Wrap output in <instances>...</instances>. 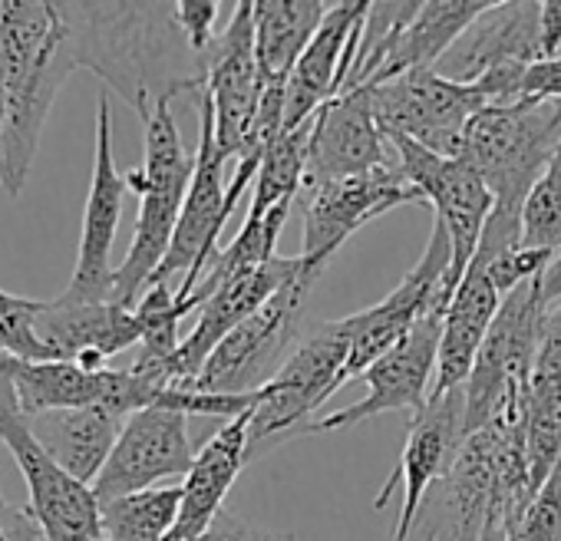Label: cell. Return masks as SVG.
<instances>
[{
	"mask_svg": "<svg viewBox=\"0 0 561 541\" xmlns=\"http://www.w3.org/2000/svg\"><path fill=\"white\" fill-rule=\"evenodd\" d=\"M77 70L96 73L146 123L156 106L208 83V54H198L175 4H57Z\"/></svg>",
	"mask_w": 561,
	"mask_h": 541,
	"instance_id": "6da1fadb",
	"label": "cell"
},
{
	"mask_svg": "<svg viewBox=\"0 0 561 541\" xmlns=\"http://www.w3.org/2000/svg\"><path fill=\"white\" fill-rule=\"evenodd\" d=\"M535 495L525 419H499L472 433L453 469L423 495L407 541H482L489 521L512 531Z\"/></svg>",
	"mask_w": 561,
	"mask_h": 541,
	"instance_id": "7a4b0ae2",
	"label": "cell"
},
{
	"mask_svg": "<svg viewBox=\"0 0 561 541\" xmlns=\"http://www.w3.org/2000/svg\"><path fill=\"white\" fill-rule=\"evenodd\" d=\"M73 70L57 0H0V83L8 93L0 185L11 198L27 185L50 106Z\"/></svg>",
	"mask_w": 561,
	"mask_h": 541,
	"instance_id": "3957f363",
	"label": "cell"
},
{
	"mask_svg": "<svg viewBox=\"0 0 561 541\" xmlns=\"http://www.w3.org/2000/svg\"><path fill=\"white\" fill-rule=\"evenodd\" d=\"M561 146L558 103H512L479 110L462 136V159L492 192V215L479 241V264L522 248V208Z\"/></svg>",
	"mask_w": 561,
	"mask_h": 541,
	"instance_id": "277c9868",
	"label": "cell"
},
{
	"mask_svg": "<svg viewBox=\"0 0 561 541\" xmlns=\"http://www.w3.org/2000/svg\"><path fill=\"white\" fill-rule=\"evenodd\" d=\"M142 126H146V156L142 165L126 175L129 192L139 195V215H136L133 244L123 264L116 267L113 298H110L113 304L123 308L139 304L149 281L156 278L159 264L165 261L195 172V156H188L182 146L172 103L156 106V113Z\"/></svg>",
	"mask_w": 561,
	"mask_h": 541,
	"instance_id": "5b68a950",
	"label": "cell"
},
{
	"mask_svg": "<svg viewBox=\"0 0 561 541\" xmlns=\"http://www.w3.org/2000/svg\"><path fill=\"white\" fill-rule=\"evenodd\" d=\"M354 347L351 314L321 324L305 334L295 354L274 373L271 383L257 390V403L251 410L248 426V459L288 442L295 436H308L314 413L341 390L344 367Z\"/></svg>",
	"mask_w": 561,
	"mask_h": 541,
	"instance_id": "8992f818",
	"label": "cell"
},
{
	"mask_svg": "<svg viewBox=\"0 0 561 541\" xmlns=\"http://www.w3.org/2000/svg\"><path fill=\"white\" fill-rule=\"evenodd\" d=\"M318 278L321 267L308 264L298 254L295 275L277 288V295L264 308H257L215 347L192 390L215 396H251L264 383H271L301 341V318Z\"/></svg>",
	"mask_w": 561,
	"mask_h": 541,
	"instance_id": "52a82bcc",
	"label": "cell"
},
{
	"mask_svg": "<svg viewBox=\"0 0 561 541\" xmlns=\"http://www.w3.org/2000/svg\"><path fill=\"white\" fill-rule=\"evenodd\" d=\"M538 281L515 288L499 304V314L479 350L476 370L466 383L469 436L499 419H525V393L545 324V301Z\"/></svg>",
	"mask_w": 561,
	"mask_h": 541,
	"instance_id": "ba28073f",
	"label": "cell"
},
{
	"mask_svg": "<svg viewBox=\"0 0 561 541\" xmlns=\"http://www.w3.org/2000/svg\"><path fill=\"white\" fill-rule=\"evenodd\" d=\"M538 60H545L541 4L512 0L479 14L436 64V73L476 87L485 106H512L522 103V77Z\"/></svg>",
	"mask_w": 561,
	"mask_h": 541,
	"instance_id": "9c48e42d",
	"label": "cell"
},
{
	"mask_svg": "<svg viewBox=\"0 0 561 541\" xmlns=\"http://www.w3.org/2000/svg\"><path fill=\"white\" fill-rule=\"evenodd\" d=\"M0 442H4L27 482V515L44 541H106L103 505L93 485L73 479L34 436L18 406L14 387L0 377Z\"/></svg>",
	"mask_w": 561,
	"mask_h": 541,
	"instance_id": "30bf717a",
	"label": "cell"
},
{
	"mask_svg": "<svg viewBox=\"0 0 561 541\" xmlns=\"http://www.w3.org/2000/svg\"><path fill=\"white\" fill-rule=\"evenodd\" d=\"M225 165H228V159L215 146V110H211V100L202 90L198 93V152H195L192 185H188V195H185V205H182L169 254L159 264L156 278L149 281V288L152 285H172V278L182 275V285L175 288V298L182 304L192 298V291L198 288L202 275L211 264V257L218 254L221 228L231 218Z\"/></svg>",
	"mask_w": 561,
	"mask_h": 541,
	"instance_id": "8fae6325",
	"label": "cell"
},
{
	"mask_svg": "<svg viewBox=\"0 0 561 541\" xmlns=\"http://www.w3.org/2000/svg\"><path fill=\"white\" fill-rule=\"evenodd\" d=\"M397 152L400 175L433 205L436 221L446 228L453 244V270L449 278L459 288L462 275L479 254V241L485 221L492 215V192L482 175L462 156H439L407 136H383Z\"/></svg>",
	"mask_w": 561,
	"mask_h": 541,
	"instance_id": "7c38bea8",
	"label": "cell"
},
{
	"mask_svg": "<svg viewBox=\"0 0 561 541\" xmlns=\"http://www.w3.org/2000/svg\"><path fill=\"white\" fill-rule=\"evenodd\" d=\"M374 113L383 136H407L430 152L459 156L469 119L485 110L476 87L453 83L436 70H413L374 87Z\"/></svg>",
	"mask_w": 561,
	"mask_h": 541,
	"instance_id": "4fadbf2b",
	"label": "cell"
},
{
	"mask_svg": "<svg viewBox=\"0 0 561 541\" xmlns=\"http://www.w3.org/2000/svg\"><path fill=\"white\" fill-rule=\"evenodd\" d=\"M443 321L446 311H426L413 331L393 347L387 350L377 364H370L357 380L367 383V396L334 410L328 416H318L308 429L311 433H337V429H354L364 419H374L380 413H420L433 393V380H436V360H439V337H443Z\"/></svg>",
	"mask_w": 561,
	"mask_h": 541,
	"instance_id": "5bb4252c",
	"label": "cell"
},
{
	"mask_svg": "<svg viewBox=\"0 0 561 541\" xmlns=\"http://www.w3.org/2000/svg\"><path fill=\"white\" fill-rule=\"evenodd\" d=\"M126 175L116 169L113 156V110L110 96H100L96 106V156H93V179H90V195L83 208V228H80V251H77V267L70 288L60 295L64 301L73 304H113V241L119 231L123 218V202H126Z\"/></svg>",
	"mask_w": 561,
	"mask_h": 541,
	"instance_id": "9a60e30c",
	"label": "cell"
},
{
	"mask_svg": "<svg viewBox=\"0 0 561 541\" xmlns=\"http://www.w3.org/2000/svg\"><path fill=\"white\" fill-rule=\"evenodd\" d=\"M305 195V248L301 257L314 267H328V261L341 251V244L357 234L367 221L400 208L423 202V195L400 175V169L380 165L364 175L311 185Z\"/></svg>",
	"mask_w": 561,
	"mask_h": 541,
	"instance_id": "2e32d148",
	"label": "cell"
},
{
	"mask_svg": "<svg viewBox=\"0 0 561 541\" xmlns=\"http://www.w3.org/2000/svg\"><path fill=\"white\" fill-rule=\"evenodd\" d=\"M466 439H469V433H466V387L430 396L426 406L410 423L397 472L383 482L380 495L374 498V508H383L390 502V495L397 488H403L400 518L393 525L390 541H407V534L416 521V511L423 505V495L453 469Z\"/></svg>",
	"mask_w": 561,
	"mask_h": 541,
	"instance_id": "e0dca14e",
	"label": "cell"
},
{
	"mask_svg": "<svg viewBox=\"0 0 561 541\" xmlns=\"http://www.w3.org/2000/svg\"><path fill=\"white\" fill-rule=\"evenodd\" d=\"M192 462L195 449L188 439V416L179 410L149 406L126 419L110 462L93 482V492L103 505L162 482L169 485V479H185Z\"/></svg>",
	"mask_w": 561,
	"mask_h": 541,
	"instance_id": "ac0fdd59",
	"label": "cell"
},
{
	"mask_svg": "<svg viewBox=\"0 0 561 541\" xmlns=\"http://www.w3.org/2000/svg\"><path fill=\"white\" fill-rule=\"evenodd\" d=\"M225 31L208 47V83L205 96L215 110V146L234 162L261 106V70L254 54V0L231 4Z\"/></svg>",
	"mask_w": 561,
	"mask_h": 541,
	"instance_id": "d6986e66",
	"label": "cell"
},
{
	"mask_svg": "<svg viewBox=\"0 0 561 541\" xmlns=\"http://www.w3.org/2000/svg\"><path fill=\"white\" fill-rule=\"evenodd\" d=\"M298 270V257H274L267 264L248 267L241 275L228 278L202 308H198V321L188 331V337L182 341L179 354L169 364V380L175 390H192L202 367L208 364V357L215 354V347L234 331L241 327L257 308H264L277 288L285 285Z\"/></svg>",
	"mask_w": 561,
	"mask_h": 541,
	"instance_id": "ffe728a7",
	"label": "cell"
},
{
	"mask_svg": "<svg viewBox=\"0 0 561 541\" xmlns=\"http://www.w3.org/2000/svg\"><path fill=\"white\" fill-rule=\"evenodd\" d=\"M367 0H347L334 4L324 18L321 31L301 54L288 90H285V129L305 126L314 119L331 100H337L347 87L354 54L360 44V27L367 18Z\"/></svg>",
	"mask_w": 561,
	"mask_h": 541,
	"instance_id": "44dd1931",
	"label": "cell"
},
{
	"mask_svg": "<svg viewBox=\"0 0 561 541\" xmlns=\"http://www.w3.org/2000/svg\"><path fill=\"white\" fill-rule=\"evenodd\" d=\"M37 341L47 360L80 364L87 370H106V364L139 347L142 321L136 308L123 304H73L64 298L44 301L37 314Z\"/></svg>",
	"mask_w": 561,
	"mask_h": 541,
	"instance_id": "7402d4cb",
	"label": "cell"
},
{
	"mask_svg": "<svg viewBox=\"0 0 561 541\" xmlns=\"http://www.w3.org/2000/svg\"><path fill=\"white\" fill-rule=\"evenodd\" d=\"M390 165L370 90H351L314 116L305 188Z\"/></svg>",
	"mask_w": 561,
	"mask_h": 541,
	"instance_id": "603a6c76",
	"label": "cell"
},
{
	"mask_svg": "<svg viewBox=\"0 0 561 541\" xmlns=\"http://www.w3.org/2000/svg\"><path fill=\"white\" fill-rule=\"evenodd\" d=\"M248 426L251 410L228 419L198 452L195 462L182 482V505L175 528L165 541H198L215 525V518L225 511V495L231 492L248 459Z\"/></svg>",
	"mask_w": 561,
	"mask_h": 541,
	"instance_id": "cb8c5ba5",
	"label": "cell"
},
{
	"mask_svg": "<svg viewBox=\"0 0 561 541\" xmlns=\"http://www.w3.org/2000/svg\"><path fill=\"white\" fill-rule=\"evenodd\" d=\"M502 295L492 288L485 267L469 264V270L462 275L446 321H443V337H439V360H436V380H433V393H449V390H462L476 370L479 350L489 337V327L499 314Z\"/></svg>",
	"mask_w": 561,
	"mask_h": 541,
	"instance_id": "d4e9b609",
	"label": "cell"
},
{
	"mask_svg": "<svg viewBox=\"0 0 561 541\" xmlns=\"http://www.w3.org/2000/svg\"><path fill=\"white\" fill-rule=\"evenodd\" d=\"M525 446L531 482L541 488L561 465V301L545 308L541 344L525 393Z\"/></svg>",
	"mask_w": 561,
	"mask_h": 541,
	"instance_id": "484cf974",
	"label": "cell"
},
{
	"mask_svg": "<svg viewBox=\"0 0 561 541\" xmlns=\"http://www.w3.org/2000/svg\"><path fill=\"white\" fill-rule=\"evenodd\" d=\"M37 442L80 482L93 485L110 462L119 433L126 426L123 416H116L106 406H77V410H54L27 419Z\"/></svg>",
	"mask_w": 561,
	"mask_h": 541,
	"instance_id": "4316f807",
	"label": "cell"
},
{
	"mask_svg": "<svg viewBox=\"0 0 561 541\" xmlns=\"http://www.w3.org/2000/svg\"><path fill=\"white\" fill-rule=\"evenodd\" d=\"M492 8V0H426L416 8L413 21L393 41L377 80L367 87H383L413 70H436L446 50L466 34V27Z\"/></svg>",
	"mask_w": 561,
	"mask_h": 541,
	"instance_id": "83f0119b",
	"label": "cell"
},
{
	"mask_svg": "<svg viewBox=\"0 0 561 541\" xmlns=\"http://www.w3.org/2000/svg\"><path fill=\"white\" fill-rule=\"evenodd\" d=\"M331 8V0H254V54L264 87H288Z\"/></svg>",
	"mask_w": 561,
	"mask_h": 541,
	"instance_id": "f1b7e54d",
	"label": "cell"
},
{
	"mask_svg": "<svg viewBox=\"0 0 561 541\" xmlns=\"http://www.w3.org/2000/svg\"><path fill=\"white\" fill-rule=\"evenodd\" d=\"M311 133H314V119H308L305 126H295V129H280L277 139L267 146L257 179H254L251 205L244 215L248 221L264 218L271 208L285 205V202H298V195L305 192V179H308Z\"/></svg>",
	"mask_w": 561,
	"mask_h": 541,
	"instance_id": "f546056e",
	"label": "cell"
},
{
	"mask_svg": "<svg viewBox=\"0 0 561 541\" xmlns=\"http://www.w3.org/2000/svg\"><path fill=\"white\" fill-rule=\"evenodd\" d=\"M182 485H156L113 502H103L106 541H165L175 528Z\"/></svg>",
	"mask_w": 561,
	"mask_h": 541,
	"instance_id": "4dcf8cb0",
	"label": "cell"
},
{
	"mask_svg": "<svg viewBox=\"0 0 561 541\" xmlns=\"http://www.w3.org/2000/svg\"><path fill=\"white\" fill-rule=\"evenodd\" d=\"M522 248L548 254L561 251V146L522 208Z\"/></svg>",
	"mask_w": 561,
	"mask_h": 541,
	"instance_id": "1f68e13d",
	"label": "cell"
},
{
	"mask_svg": "<svg viewBox=\"0 0 561 541\" xmlns=\"http://www.w3.org/2000/svg\"><path fill=\"white\" fill-rule=\"evenodd\" d=\"M44 301L21 298L0 291V354L24 357V360H47L37 341V314Z\"/></svg>",
	"mask_w": 561,
	"mask_h": 541,
	"instance_id": "d6a6232c",
	"label": "cell"
},
{
	"mask_svg": "<svg viewBox=\"0 0 561 541\" xmlns=\"http://www.w3.org/2000/svg\"><path fill=\"white\" fill-rule=\"evenodd\" d=\"M508 541H561V465L548 475L525 515L515 521Z\"/></svg>",
	"mask_w": 561,
	"mask_h": 541,
	"instance_id": "836d02e7",
	"label": "cell"
},
{
	"mask_svg": "<svg viewBox=\"0 0 561 541\" xmlns=\"http://www.w3.org/2000/svg\"><path fill=\"white\" fill-rule=\"evenodd\" d=\"M221 8L225 4H218V0H179V4H175L179 24H182L185 37H188V44L198 54H208L211 41L218 37L215 34V24H218Z\"/></svg>",
	"mask_w": 561,
	"mask_h": 541,
	"instance_id": "e575fe53",
	"label": "cell"
},
{
	"mask_svg": "<svg viewBox=\"0 0 561 541\" xmlns=\"http://www.w3.org/2000/svg\"><path fill=\"white\" fill-rule=\"evenodd\" d=\"M522 103H561V57L538 60L525 70Z\"/></svg>",
	"mask_w": 561,
	"mask_h": 541,
	"instance_id": "d590c367",
	"label": "cell"
},
{
	"mask_svg": "<svg viewBox=\"0 0 561 541\" xmlns=\"http://www.w3.org/2000/svg\"><path fill=\"white\" fill-rule=\"evenodd\" d=\"M198 541H295L291 534H280V531H267L254 521H244V518H234L228 511H221L215 518V525L205 531V538Z\"/></svg>",
	"mask_w": 561,
	"mask_h": 541,
	"instance_id": "8d00e7d4",
	"label": "cell"
},
{
	"mask_svg": "<svg viewBox=\"0 0 561 541\" xmlns=\"http://www.w3.org/2000/svg\"><path fill=\"white\" fill-rule=\"evenodd\" d=\"M541 301H545V308H551V304H558L561 301V251L554 254V261L548 264V270L541 275Z\"/></svg>",
	"mask_w": 561,
	"mask_h": 541,
	"instance_id": "74e56055",
	"label": "cell"
},
{
	"mask_svg": "<svg viewBox=\"0 0 561 541\" xmlns=\"http://www.w3.org/2000/svg\"><path fill=\"white\" fill-rule=\"evenodd\" d=\"M4 126H8V93L0 83V162H4Z\"/></svg>",
	"mask_w": 561,
	"mask_h": 541,
	"instance_id": "f35d334b",
	"label": "cell"
},
{
	"mask_svg": "<svg viewBox=\"0 0 561 541\" xmlns=\"http://www.w3.org/2000/svg\"><path fill=\"white\" fill-rule=\"evenodd\" d=\"M482 541H508V528H502L499 521H489V528L482 531Z\"/></svg>",
	"mask_w": 561,
	"mask_h": 541,
	"instance_id": "ab89813d",
	"label": "cell"
},
{
	"mask_svg": "<svg viewBox=\"0 0 561 541\" xmlns=\"http://www.w3.org/2000/svg\"><path fill=\"white\" fill-rule=\"evenodd\" d=\"M0 508H4V505H0ZM0 541H11L8 531H4V511H0Z\"/></svg>",
	"mask_w": 561,
	"mask_h": 541,
	"instance_id": "60d3db41",
	"label": "cell"
},
{
	"mask_svg": "<svg viewBox=\"0 0 561 541\" xmlns=\"http://www.w3.org/2000/svg\"><path fill=\"white\" fill-rule=\"evenodd\" d=\"M558 57H561V50H558Z\"/></svg>",
	"mask_w": 561,
	"mask_h": 541,
	"instance_id": "b9f144b4",
	"label": "cell"
},
{
	"mask_svg": "<svg viewBox=\"0 0 561 541\" xmlns=\"http://www.w3.org/2000/svg\"><path fill=\"white\" fill-rule=\"evenodd\" d=\"M558 106H561V103H558Z\"/></svg>",
	"mask_w": 561,
	"mask_h": 541,
	"instance_id": "7bdbcfd3",
	"label": "cell"
}]
</instances>
